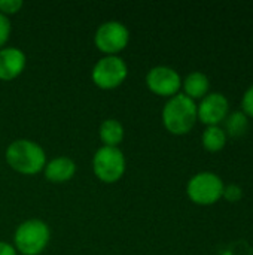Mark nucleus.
<instances>
[{
  "mask_svg": "<svg viewBox=\"0 0 253 255\" xmlns=\"http://www.w3.org/2000/svg\"><path fill=\"white\" fill-rule=\"evenodd\" d=\"M4 160L13 172L25 176H34L43 172L48 163L45 149L31 139L10 142L4 151Z\"/></svg>",
  "mask_w": 253,
  "mask_h": 255,
  "instance_id": "1",
  "label": "nucleus"
},
{
  "mask_svg": "<svg viewBox=\"0 0 253 255\" xmlns=\"http://www.w3.org/2000/svg\"><path fill=\"white\" fill-rule=\"evenodd\" d=\"M161 118L169 133L176 136L186 134L192 130L198 120L197 105L185 94H176L164 105Z\"/></svg>",
  "mask_w": 253,
  "mask_h": 255,
  "instance_id": "2",
  "label": "nucleus"
},
{
  "mask_svg": "<svg viewBox=\"0 0 253 255\" xmlns=\"http://www.w3.org/2000/svg\"><path fill=\"white\" fill-rule=\"evenodd\" d=\"M51 241L49 226L43 220L22 221L13 233V247L21 255H40Z\"/></svg>",
  "mask_w": 253,
  "mask_h": 255,
  "instance_id": "3",
  "label": "nucleus"
},
{
  "mask_svg": "<svg viewBox=\"0 0 253 255\" xmlns=\"http://www.w3.org/2000/svg\"><path fill=\"white\" fill-rule=\"evenodd\" d=\"M127 170V160L119 148L101 146L92 157V172L103 184H116Z\"/></svg>",
  "mask_w": 253,
  "mask_h": 255,
  "instance_id": "4",
  "label": "nucleus"
},
{
  "mask_svg": "<svg viewBox=\"0 0 253 255\" xmlns=\"http://www.w3.org/2000/svg\"><path fill=\"white\" fill-rule=\"evenodd\" d=\"M128 76V66L119 55L101 57L91 70L92 84L104 91L116 90Z\"/></svg>",
  "mask_w": 253,
  "mask_h": 255,
  "instance_id": "5",
  "label": "nucleus"
},
{
  "mask_svg": "<svg viewBox=\"0 0 253 255\" xmlns=\"http://www.w3.org/2000/svg\"><path fill=\"white\" fill-rule=\"evenodd\" d=\"M130 43L128 27L116 19L104 21L94 34L95 48L104 55H118Z\"/></svg>",
  "mask_w": 253,
  "mask_h": 255,
  "instance_id": "6",
  "label": "nucleus"
},
{
  "mask_svg": "<svg viewBox=\"0 0 253 255\" xmlns=\"http://www.w3.org/2000/svg\"><path fill=\"white\" fill-rule=\"evenodd\" d=\"M188 197L197 205H213L224 194L222 179L212 172H201L194 175L186 185Z\"/></svg>",
  "mask_w": 253,
  "mask_h": 255,
  "instance_id": "7",
  "label": "nucleus"
},
{
  "mask_svg": "<svg viewBox=\"0 0 253 255\" xmlns=\"http://www.w3.org/2000/svg\"><path fill=\"white\" fill-rule=\"evenodd\" d=\"M146 87L151 93L161 97H173L179 94L182 87L180 75L169 66H155L152 67L145 78Z\"/></svg>",
  "mask_w": 253,
  "mask_h": 255,
  "instance_id": "8",
  "label": "nucleus"
},
{
  "mask_svg": "<svg viewBox=\"0 0 253 255\" xmlns=\"http://www.w3.org/2000/svg\"><path fill=\"white\" fill-rule=\"evenodd\" d=\"M228 114V100L221 93H212L203 97L201 103L197 106V117L201 123L210 126H218Z\"/></svg>",
  "mask_w": 253,
  "mask_h": 255,
  "instance_id": "9",
  "label": "nucleus"
},
{
  "mask_svg": "<svg viewBox=\"0 0 253 255\" xmlns=\"http://www.w3.org/2000/svg\"><path fill=\"white\" fill-rule=\"evenodd\" d=\"M27 66V57L22 49L4 46L0 49V81L9 82L22 75Z\"/></svg>",
  "mask_w": 253,
  "mask_h": 255,
  "instance_id": "10",
  "label": "nucleus"
},
{
  "mask_svg": "<svg viewBox=\"0 0 253 255\" xmlns=\"http://www.w3.org/2000/svg\"><path fill=\"white\" fill-rule=\"evenodd\" d=\"M45 179L52 184H64L76 175V163L70 157H55L49 160L43 169Z\"/></svg>",
  "mask_w": 253,
  "mask_h": 255,
  "instance_id": "11",
  "label": "nucleus"
},
{
  "mask_svg": "<svg viewBox=\"0 0 253 255\" xmlns=\"http://www.w3.org/2000/svg\"><path fill=\"white\" fill-rule=\"evenodd\" d=\"M124 136H125L124 126H122L118 120L109 118V120H104V121L100 124L98 137H100L103 146L119 148V143H122Z\"/></svg>",
  "mask_w": 253,
  "mask_h": 255,
  "instance_id": "12",
  "label": "nucleus"
},
{
  "mask_svg": "<svg viewBox=\"0 0 253 255\" xmlns=\"http://www.w3.org/2000/svg\"><path fill=\"white\" fill-rule=\"evenodd\" d=\"M182 87L185 90V96L195 100V99H203L209 93V78L201 73V72H192L189 73L185 81L182 82Z\"/></svg>",
  "mask_w": 253,
  "mask_h": 255,
  "instance_id": "13",
  "label": "nucleus"
},
{
  "mask_svg": "<svg viewBox=\"0 0 253 255\" xmlns=\"http://www.w3.org/2000/svg\"><path fill=\"white\" fill-rule=\"evenodd\" d=\"M227 143V133L218 126H210L203 133V146L210 152L221 151Z\"/></svg>",
  "mask_w": 253,
  "mask_h": 255,
  "instance_id": "14",
  "label": "nucleus"
},
{
  "mask_svg": "<svg viewBox=\"0 0 253 255\" xmlns=\"http://www.w3.org/2000/svg\"><path fill=\"white\" fill-rule=\"evenodd\" d=\"M249 126L248 115L245 112H234L227 120V131L231 137H240L246 133Z\"/></svg>",
  "mask_w": 253,
  "mask_h": 255,
  "instance_id": "15",
  "label": "nucleus"
},
{
  "mask_svg": "<svg viewBox=\"0 0 253 255\" xmlns=\"http://www.w3.org/2000/svg\"><path fill=\"white\" fill-rule=\"evenodd\" d=\"M24 3L21 0H0V13L4 16H10L18 13L22 9Z\"/></svg>",
  "mask_w": 253,
  "mask_h": 255,
  "instance_id": "16",
  "label": "nucleus"
},
{
  "mask_svg": "<svg viewBox=\"0 0 253 255\" xmlns=\"http://www.w3.org/2000/svg\"><path fill=\"white\" fill-rule=\"evenodd\" d=\"M10 33H12L10 19L0 13V49L6 46V43L10 37Z\"/></svg>",
  "mask_w": 253,
  "mask_h": 255,
  "instance_id": "17",
  "label": "nucleus"
},
{
  "mask_svg": "<svg viewBox=\"0 0 253 255\" xmlns=\"http://www.w3.org/2000/svg\"><path fill=\"white\" fill-rule=\"evenodd\" d=\"M228 202H233V203H236V202H239L242 197H243V191H242V188L239 187V185H234V184H231V185H228V187H224V194H222Z\"/></svg>",
  "mask_w": 253,
  "mask_h": 255,
  "instance_id": "18",
  "label": "nucleus"
},
{
  "mask_svg": "<svg viewBox=\"0 0 253 255\" xmlns=\"http://www.w3.org/2000/svg\"><path fill=\"white\" fill-rule=\"evenodd\" d=\"M242 105H243L245 114L253 118V85L245 93V97H243V103Z\"/></svg>",
  "mask_w": 253,
  "mask_h": 255,
  "instance_id": "19",
  "label": "nucleus"
},
{
  "mask_svg": "<svg viewBox=\"0 0 253 255\" xmlns=\"http://www.w3.org/2000/svg\"><path fill=\"white\" fill-rule=\"evenodd\" d=\"M0 255H18L15 247L9 242H0Z\"/></svg>",
  "mask_w": 253,
  "mask_h": 255,
  "instance_id": "20",
  "label": "nucleus"
}]
</instances>
